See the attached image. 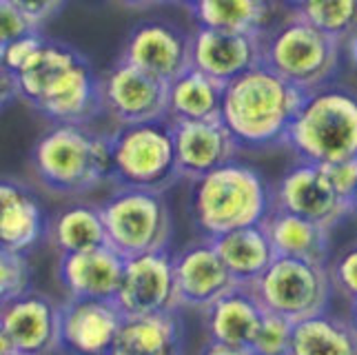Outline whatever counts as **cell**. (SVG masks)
I'll list each match as a JSON object with an SVG mask.
<instances>
[{"label":"cell","mask_w":357,"mask_h":355,"mask_svg":"<svg viewBox=\"0 0 357 355\" xmlns=\"http://www.w3.org/2000/svg\"><path fill=\"white\" fill-rule=\"evenodd\" d=\"M114 302L125 317L178 313L182 304L176 285L174 253L165 249L127 258L125 275Z\"/></svg>","instance_id":"cell-10"},{"label":"cell","mask_w":357,"mask_h":355,"mask_svg":"<svg viewBox=\"0 0 357 355\" xmlns=\"http://www.w3.org/2000/svg\"><path fill=\"white\" fill-rule=\"evenodd\" d=\"M200 355H253V351L249 347H229V345H220V342L206 340Z\"/></svg>","instance_id":"cell-37"},{"label":"cell","mask_w":357,"mask_h":355,"mask_svg":"<svg viewBox=\"0 0 357 355\" xmlns=\"http://www.w3.org/2000/svg\"><path fill=\"white\" fill-rule=\"evenodd\" d=\"M333 289L349 302L357 298V240L344 247L335 260L328 262Z\"/></svg>","instance_id":"cell-33"},{"label":"cell","mask_w":357,"mask_h":355,"mask_svg":"<svg viewBox=\"0 0 357 355\" xmlns=\"http://www.w3.org/2000/svg\"><path fill=\"white\" fill-rule=\"evenodd\" d=\"M225 84L208 78L200 69L189 67L169 82L167 120L169 122H200L220 120L222 114Z\"/></svg>","instance_id":"cell-25"},{"label":"cell","mask_w":357,"mask_h":355,"mask_svg":"<svg viewBox=\"0 0 357 355\" xmlns=\"http://www.w3.org/2000/svg\"><path fill=\"white\" fill-rule=\"evenodd\" d=\"M45 40L47 36L43 31H33L16 40L0 43V67H3V71L11 73V76H18L38 56Z\"/></svg>","instance_id":"cell-32"},{"label":"cell","mask_w":357,"mask_h":355,"mask_svg":"<svg viewBox=\"0 0 357 355\" xmlns=\"http://www.w3.org/2000/svg\"><path fill=\"white\" fill-rule=\"evenodd\" d=\"M273 211V189L249 163L231 160L191 185V218L200 238L215 240L236 229L264 225Z\"/></svg>","instance_id":"cell-3"},{"label":"cell","mask_w":357,"mask_h":355,"mask_svg":"<svg viewBox=\"0 0 357 355\" xmlns=\"http://www.w3.org/2000/svg\"><path fill=\"white\" fill-rule=\"evenodd\" d=\"M120 60L171 82L191 67V33L171 20H142L127 33Z\"/></svg>","instance_id":"cell-12"},{"label":"cell","mask_w":357,"mask_h":355,"mask_svg":"<svg viewBox=\"0 0 357 355\" xmlns=\"http://www.w3.org/2000/svg\"><path fill=\"white\" fill-rule=\"evenodd\" d=\"M322 169L331 182V187H333L340 198L347 204H351V209H353V200L357 193V158L355 160L324 165Z\"/></svg>","instance_id":"cell-35"},{"label":"cell","mask_w":357,"mask_h":355,"mask_svg":"<svg viewBox=\"0 0 357 355\" xmlns=\"http://www.w3.org/2000/svg\"><path fill=\"white\" fill-rule=\"evenodd\" d=\"M351 218L357 220V193H355V200H353V216H351Z\"/></svg>","instance_id":"cell-43"},{"label":"cell","mask_w":357,"mask_h":355,"mask_svg":"<svg viewBox=\"0 0 357 355\" xmlns=\"http://www.w3.org/2000/svg\"><path fill=\"white\" fill-rule=\"evenodd\" d=\"M349 320L353 322V326L357 328V298L355 300H351V317Z\"/></svg>","instance_id":"cell-42"},{"label":"cell","mask_w":357,"mask_h":355,"mask_svg":"<svg viewBox=\"0 0 357 355\" xmlns=\"http://www.w3.org/2000/svg\"><path fill=\"white\" fill-rule=\"evenodd\" d=\"M349 56H351V63L357 67V31L349 38Z\"/></svg>","instance_id":"cell-39"},{"label":"cell","mask_w":357,"mask_h":355,"mask_svg":"<svg viewBox=\"0 0 357 355\" xmlns=\"http://www.w3.org/2000/svg\"><path fill=\"white\" fill-rule=\"evenodd\" d=\"M264 229L275 249V255L311 260L319 264L331 262V234L333 231L313 222V220L273 209L264 220Z\"/></svg>","instance_id":"cell-22"},{"label":"cell","mask_w":357,"mask_h":355,"mask_svg":"<svg viewBox=\"0 0 357 355\" xmlns=\"http://www.w3.org/2000/svg\"><path fill=\"white\" fill-rule=\"evenodd\" d=\"M291 338L293 322L278 313L266 311L249 349L253 355H291Z\"/></svg>","instance_id":"cell-31"},{"label":"cell","mask_w":357,"mask_h":355,"mask_svg":"<svg viewBox=\"0 0 357 355\" xmlns=\"http://www.w3.org/2000/svg\"><path fill=\"white\" fill-rule=\"evenodd\" d=\"M102 112L116 127L167 120L169 82L116 60L100 76Z\"/></svg>","instance_id":"cell-9"},{"label":"cell","mask_w":357,"mask_h":355,"mask_svg":"<svg viewBox=\"0 0 357 355\" xmlns=\"http://www.w3.org/2000/svg\"><path fill=\"white\" fill-rule=\"evenodd\" d=\"M29 109L52 125H91L98 116L105 114L100 78L96 76L84 54L49 82Z\"/></svg>","instance_id":"cell-14"},{"label":"cell","mask_w":357,"mask_h":355,"mask_svg":"<svg viewBox=\"0 0 357 355\" xmlns=\"http://www.w3.org/2000/svg\"><path fill=\"white\" fill-rule=\"evenodd\" d=\"M191 14L198 27L262 36L271 27L273 0H202Z\"/></svg>","instance_id":"cell-28"},{"label":"cell","mask_w":357,"mask_h":355,"mask_svg":"<svg viewBox=\"0 0 357 355\" xmlns=\"http://www.w3.org/2000/svg\"><path fill=\"white\" fill-rule=\"evenodd\" d=\"M291 355H357V328L331 311L293 322Z\"/></svg>","instance_id":"cell-27"},{"label":"cell","mask_w":357,"mask_h":355,"mask_svg":"<svg viewBox=\"0 0 357 355\" xmlns=\"http://www.w3.org/2000/svg\"><path fill=\"white\" fill-rule=\"evenodd\" d=\"M3 355H56L60 351V304L40 291L3 302Z\"/></svg>","instance_id":"cell-11"},{"label":"cell","mask_w":357,"mask_h":355,"mask_svg":"<svg viewBox=\"0 0 357 355\" xmlns=\"http://www.w3.org/2000/svg\"><path fill=\"white\" fill-rule=\"evenodd\" d=\"M300 14L340 43L357 31V0H309Z\"/></svg>","instance_id":"cell-29"},{"label":"cell","mask_w":357,"mask_h":355,"mask_svg":"<svg viewBox=\"0 0 357 355\" xmlns=\"http://www.w3.org/2000/svg\"><path fill=\"white\" fill-rule=\"evenodd\" d=\"M184 338L178 313L125 317L109 355H182Z\"/></svg>","instance_id":"cell-23"},{"label":"cell","mask_w":357,"mask_h":355,"mask_svg":"<svg viewBox=\"0 0 357 355\" xmlns=\"http://www.w3.org/2000/svg\"><path fill=\"white\" fill-rule=\"evenodd\" d=\"M257 65H262V36L208 27L191 31V67L220 84H229Z\"/></svg>","instance_id":"cell-17"},{"label":"cell","mask_w":357,"mask_h":355,"mask_svg":"<svg viewBox=\"0 0 357 355\" xmlns=\"http://www.w3.org/2000/svg\"><path fill=\"white\" fill-rule=\"evenodd\" d=\"M304 93L266 65L249 69L225 84L220 120L238 140L240 149L264 151L287 142Z\"/></svg>","instance_id":"cell-1"},{"label":"cell","mask_w":357,"mask_h":355,"mask_svg":"<svg viewBox=\"0 0 357 355\" xmlns=\"http://www.w3.org/2000/svg\"><path fill=\"white\" fill-rule=\"evenodd\" d=\"M116 3L122 7H129V9H151L158 5L171 3V0H116Z\"/></svg>","instance_id":"cell-38"},{"label":"cell","mask_w":357,"mask_h":355,"mask_svg":"<svg viewBox=\"0 0 357 355\" xmlns=\"http://www.w3.org/2000/svg\"><path fill=\"white\" fill-rule=\"evenodd\" d=\"M260 304L291 322H300L328 311L333 280L328 264L300 258H278L251 287Z\"/></svg>","instance_id":"cell-8"},{"label":"cell","mask_w":357,"mask_h":355,"mask_svg":"<svg viewBox=\"0 0 357 355\" xmlns=\"http://www.w3.org/2000/svg\"><path fill=\"white\" fill-rule=\"evenodd\" d=\"M43 31L22 9H18L11 0H0V43H9L22 36Z\"/></svg>","instance_id":"cell-34"},{"label":"cell","mask_w":357,"mask_h":355,"mask_svg":"<svg viewBox=\"0 0 357 355\" xmlns=\"http://www.w3.org/2000/svg\"><path fill=\"white\" fill-rule=\"evenodd\" d=\"M282 3H284L291 11H300L306 3H309V0H282Z\"/></svg>","instance_id":"cell-40"},{"label":"cell","mask_w":357,"mask_h":355,"mask_svg":"<svg viewBox=\"0 0 357 355\" xmlns=\"http://www.w3.org/2000/svg\"><path fill=\"white\" fill-rule=\"evenodd\" d=\"M33 291V271L29 253L0 251V298L3 302L16 300Z\"/></svg>","instance_id":"cell-30"},{"label":"cell","mask_w":357,"mask_h":355,"mask_svg":"<svg viewBox=\"0 0 357 355\" xmlns=\"http://www.w3.org/2000/svg\"><path fill=\"white\" fill-rule=\"evenodd\" d=\"M176 138V153L180 176L184 180H198L218 167L236 160L240 151L238 140L222 120L200 122H171Z\"/></svg>","instance_id":"cell-18"},{"label":"cell","mask_w":357,"mask_h":355,"mask_svg":"<svg viewBox=\"0 0 357 355\" xmlns=\"http://www.w3.org/2000/svg\"><path fill=\"white\" fill-rule=\"evenodd\" d=\"M266 309L251 287L238 285L202 311L206 340L229 347H249Z\"/></svg>","instance_id":"cell-21"},{"label":"cell","mask_w":357,"mask_h":355,"mask_svg":"<svg viewBox=\"0 0 357 355\" xmlns=\"http://www.w3.org/2000/svg\"><path fill=\"white\" fill-rule=\"evenodd\" d=\"M284 146L302 163L333 165L357 158V91L326 84L304 93Z\"/></svg>","instance_id":"cell-4"},{"label":"cell","mask_w":357,"mask_h":355,"mask_svg":"<svg viewBox=\"0 0 357 355\" xmlns=\"http://www.w3.org/2000/svg\"><path fill=\"white\" fill-rule=\"evenodd\" d=\"M49 236V220L36 193L16 178L0 182V244L3 251L31 253Z\"/></svg>","instance_id":"cell-20"},{"label":"cell","mask_w":357,"mask_h":355,"mask_svg":"<svg viewBox=\"0 0 357 355\" xmlns=\"http://www.w3.org/2000/svg\"><path fill=\"white\" fill-rule=\"evenodd\" d=\"M174 271L180 304L187 309L204 311L238 282L220 258L213 240L200 238L174 253Z\"/></svg>","instance_id":"cell-16"},{"label":"cell","mask_w":357,"mask_h":355,"mask_svg":"<svg viewBox=\"0 0 357 355\" xmlns=\"http://www.w3.org/2000/svg\"><path fill=\"white\" fill-rule=\"evenodd\" d=\"M49 242L60 253H80L105 247L107 229L100 204L71 202L49 218Z\"/></svg>","instance_id":"cell-26"},{"label":"cell","mask_w":357,"mask_h":355,"mask_svg":"<svg viewBox=\"0 0 357 355\" xmlns=\"http://www.w3.org/2000/svg\"><path fill=\"white\" fill-rule=\"evenodd\" d=\"M273 209L313 220L331 231L353 216L351 204L331 187L324 169L302 160L287 169L273 187Z\"/></svg>","instance_id":"cell-13"},{"label":"cell","mask_w":357,"mask_h":355,"mask_svg":"<svg viewBox=\"0 0 357 355\" xmlns=\"http://www.w3.org/2000/svg\"><path fill=\"white\" fill-rule=\"evenodd\" d=\"M122 320L114 300L67 298L60 302V353L109 355Z\"/></svg>","instance_id":"cell-15"},{"label":"cell","mask_w":357,"mask_h":355,"mask_svg":"<svg viewBox=\"0 0 357 355\" xmlns=\"http://www.w3.org/2000/svg\"><path fill=\"white\" fill-rule=\"evenodd\" d=\"M342 63V43L317 29L300 11L262 33V65L275 71L302 93L333 82Z\"/></svg>","instance_id":"cell-5"},{"label":"cell","mask_w":357,"mask_h":355,"mask_svg":"<svg viewBox=\"0 0 357 355\" xmlns=\"http://www.w3.org/2000/svg\"><path fill=\"white\" fill-rule=\"evenodd\" d=\"M11 3L22 9L43 29L56 14H60V9L65 7L67 0H11Z\"/></svg>","instance_id":"cell-36"},{"label":"cell","mask_w":357,"mask_h":355,"mask_svg":"<svg viewBox=\"0 0 357 355\" xmlns=\"http://www.w3.org/2000/svg\"><path fill=\"white\" fill-rule=\"evenodd\" d=\"M180 167L169 120L116 127L112 131V185L167 193L178 185Z\"/></svg>","instance_id":"cell-6"},{"label":"cell","mask_w":357,"mask_h":355,"mask_svg":"<svg viewBox=\"0 0 357 355\" xmlns=\"http://www.w3.org/2000/svg\"><path fill=\"white\" fill-rule=\"evenodd\" d=\"M100 213L109 247L125 260L151 251H165L174 238V216L165 193L160 191L116 187L112 195L100 202Z\"/></svg>","instance_id":"cell-7"},{"label":"cell","mask_w":357,"mask_h":355,"mask_svg":"<svg viewBox=\"0 0 357 355\" xmlns=\"http://www.w3.org/2000/svg\"><path fill=\"white\" fill-rule=\"evenodd\" d=\"M29 165L47 191L82 198L112 182V133L91 125H52L33 142Z\"/></svg>","instance_id":"cell-2"},{"label":"cell","mask_w":357,"mask_h":355,"mask_svg":"<svg viewBox=\"0 0 357 355\" xmlns=\"http://www.w3.org/2000/svg\"><path fill=\"white\" fill-rule=\"evenodd\" d=\"M171 3H178V5H182V7H187L189 11H193L195 7H198L202 0H171Z\"/></svg>","instance_id":"cell-41"},{"label":"cell","mask_w":357,"mask_h":355,"mask_svg":"<svg viewBox=\"0 0 357 355\" xmlns=\"http://www.w3.org/2000/svg\"><path fill=\"white\" fill-rule=\"evenodd\" d=\"M220 258L242 287H253L278 255L264 225L236 229L213 240Z\"/></svg>","instance_id":"cell-24"},{"label":"cell","mask_w":357,"mask_h":355,"mask_svg":"<svg viewBox=\"0 0 357 355\" xmlns=\"http://www.w3.org/2000/svg\"><path fill=\"white\" fill-rule=\"evenodd\" d=\"M56 275L69 298L116 300L125 275V258L109 244L60 255Z\"/></svg>","instance_id":"cell-19"}]
</instances>
